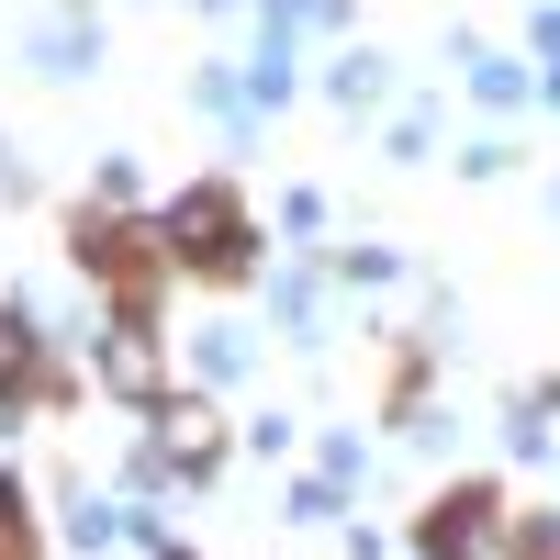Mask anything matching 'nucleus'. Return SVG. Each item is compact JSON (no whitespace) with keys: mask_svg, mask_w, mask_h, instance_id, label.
<instances>
[{"mask_svg":"<svg viewBox=\"0 0 560 560\" xmlns=\"http://www.w3.org/2000/svg\"><path fill=\"white\" fill-rule=\"evenodd\" d=\"M168 236L191 247L202 269H224V258H236V236H247V224H236V202H224V191H191V202H179V224H168Z\"/></svg>","mask_w":560,"mask_h":560,"instance_id":"f257e3e1","label":"nucleus"},{"mask_svg":"<svg viewBox=\"0 0 560 560\" xmlns=\"http://www.w3.org/2000/svg\"><path fill=\"white\" fill-rule=\"evenodd\" d=\"M23 370H34V348H23V325L0 314V382H23Z\"/></svg>","mask_w":560,"mask_h":560,"instance_id":"f03ea898","label":"nucleus"},{"mask_svg":"<svg viewBox=\"0 0 560 560\" xmlns=\"http://www.w3.org/2000/svg\"><path fill=\"white\" fill-rule=\"evenodd\" d=\"M0 560H23V527H0Z\"/></svg>","mask_w":560,"mask_h":560,"instance_id":"7ed1b4c3","label":"nucleus"},{"mask_svg":"<svg viewBox=\"0 0 560 560\" xmlns=\"http://www.w3.org/2000/svg\"><path fill=\"white\" fill-rule=\"evenodd\" d=\"M0 527H12V482H0Z\"/></svg>","mask_w":560,"mask_h":560,"instance_id":"20e7f679","label":"nucleus"}]
</instances>
